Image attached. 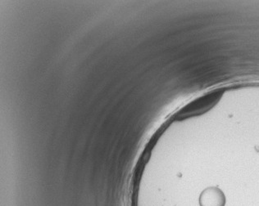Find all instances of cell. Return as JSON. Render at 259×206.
Segmentation results:
<instances>
[{"label":"cell","mask_w":259,"mask_h":206,"mask_svg":"<svg viewBox=\"0 0 259 206\" xmlns=\"http://www.w3.org/2000/svg\"><path fill=\"white\" fill-rule=\"evenodd\" d=\"M218 96L219 94L218 92H209L201 96L199 98L190 102L188 106H186V108H184L180 113V116L187 117V116L202 114L212 108V106L217 102Z\"/></svg>","instance_id":"cell-1"},{"label":"cell","mask_w":259,"mask_h":206,"mask_svg":"<svg viewBox=\"0 0 259 206\" xmlns=\"http://www.w3.org/2000/svg\"><path fill=\"white\" fill-rule=\"evenodd\" d=\"M201 206H224L226 198L220 189L217 187H209L201 194Z\"/></svg>","instance_id":"cell-2"}]
</instances>
